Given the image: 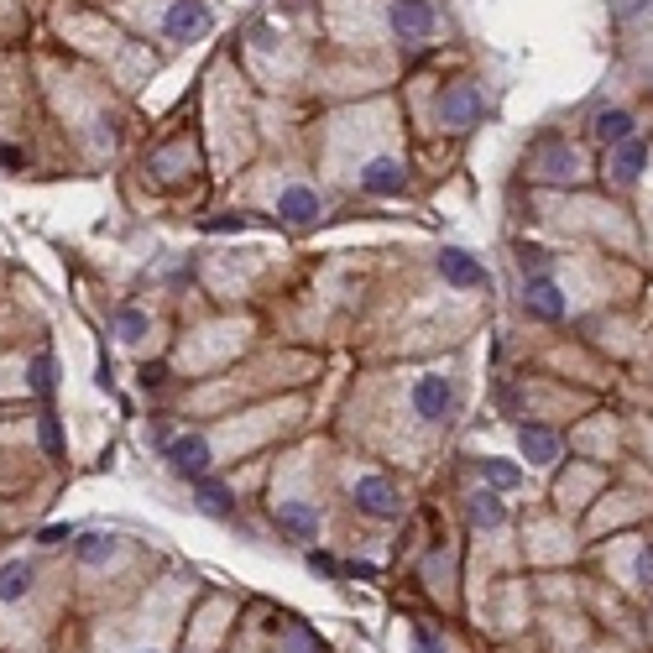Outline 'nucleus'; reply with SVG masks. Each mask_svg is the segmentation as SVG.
Segmentation results:
<instances>
[{"label":"nucleus","instance_id":"obj_1","mask_svg":"<svg viewBox=\"0 0 653 653\" xmlns=\"http://www.w3.org/2000/svg\"><path fill=\"white\" fill-rule=\"evenodd\" d=\"M439 126H450V131H471L476 121H481V89L476 84H445L439 89Z\"/></svg>","mask_w":653,"mask_h":653},{"label":"nucleus","instance_id":"obj_2","mask_svg":"<svg viewBox=\"0 0 653 653\" xmlns=\"http://www.w3.org/2000/svg\"><path fill=\"white\" fill-rule=\"evenodd\" d=\"M215 27V11H209V0H173L168 16H162V32L173 42H194Z\"/></svg>","mask_w":653,"mask_h":653},{"label":"nucleus","instance_id":"obj_3","mask_svg":"<svg viewBox=\"0 0 653 653\" xmlns=\"http://www.w3.org/2000/svg\"><path fill=\"white\" fill-rule=\"evenodd\" d=\"M413 408H418V418H429V424L450 418V413H455V387H450V377H439V371L418 377V382H413Z\"/></svg>","mask_w":653,"mask_h":653},{"label":"nucleus","instance_id":"obj_4","mask_svg":"<svg viewBox=\"0 0 653 653\" xmlns=\"http://www.w3.org/2000/svg\"><path fill=\"white\" fill-rule=\"evenodd\" d=\"M387 21H392V32H398L403 42H424V37L434 32L429 0H392V6H387Z\"/></svg>","mask_w":653,"mask_h":653},{"label":"nucleus","instance_id":"obj_5","mask_svg":"<svg viewBox=\"0 0 653 653\" xmlns=\"http://www.w3.org/2000/svg\"><path fill=\"white\" fill-rule=\"evenodd\" d=\"M351 497H356V507L366 512V518H398V507H403L398 486H392L387 476H361Z\"/></svg>","mask_w":653,"mask_h":653},{"label":"nucleus","instance_id":"obj_6","mask_svg":"<svg viewBox=\"0 0 653 653\" xmlns=\"http://www.w3.org/2000/svg\"><path fill=\"white\" fill-rule=\"evenodd\" d=\"M523 314L528 319H565V293H559V283H549V277H528V288H523Z\"/></svg>","mask_w":653,"mask_h":653},{"label":"nucleus","instance_id":"obj_7","mask_svg":"<svg viewBox=\"0 0 653 653\" xmlns=\"http://www.w3.org/2000/svg\"><path fill=\"white\" fill-rule=\"evenodd\" d=\"M361 189L377 194V199H392V194L408 189V168H403V162H392V157H371L361 168Z\"/></svg>","mask_w":653,"mask_h":653},{"label":"nucleus","instance_id":"obj_8","mask_svg":"<svg viewBox=\"0 0 653 653\" xmlns=\"http://www.w3.org/2000/svg\"><path fill=\"white\" fill-rule=\"evenodd\" d=\"M162 455H168V465H173L183 481H194V476L209 471V439H204V434H183V439H173Z\"/></svg>","mask_w":653,"mask_h":653},{"label":"nucleus","instance_id":"obj_9","mask_svg":"<svg viewBox=\"0 0 653 653\" xmlns=\"http://www.w3.org/2000/svg\"><path fill=\"white\" fill-rule=\"evenodd\" d=\"M439 277H445L450 288H481V283H486V267L476 262L471 251L445 246V251H439Z\"/></svg>","mask_w":653,"mask_h":653},{"label":"nucleus","instance_id":"obj_10","mask_svg":"<svg viewBox=\"0 0 653 653\" xmlns=\"http://www.w3.org/2000/svg\"><path fill=\"white\" fill-rule=\"evenodd\" d=\"M277 528H283L293 544H314L319 539V512L309 502H277Z\"/></svg>","mask_w":653,"mask_h":653},{"label":"nucleus","instance_id":"obj_11","mask_svg":"<svg viewBox=\"0 0 653 653\" xmlns=\"http://www.w3.org/2000/svg\"><path fill=\"white\" fill-rule=\"evenodd\" d=\"M319 194L314 189H303V183H293V189H283V199H277V220H283V225H314L319 220Z\"/></svg>","mask_w":653,"mask_h":653},{"label":"nucleus","instance_id":"obj_12","mask_svg":"<svg viewBox=\"0 0 653 653\" xmlns=\"http://www.w3.org/2000/svg\"><path fill=\"white\" fill-rule=\"evenodd\" d=\"M518 450H523L528 465H554V460H559V439H554V429H544V424H523V429H518Z\"/></svg>","mask_w":653,"mask_h":653},{"label":"nucleus","instance_id":"obj_13","mask_svg":"<svg viewBox=\"0 0 653 653\" xmlns=\"http://www.w3.org/2000/svg\"><path fill=\"white\" fill-rule=\"evenodd\" d=\"M539 162H544V178L549 183H575V147H565V142H544L539 147Z\"/></svg>","mask_w":653,"mask_h":653},{"label":"nucleus","instance_id":"obj_14","mask_svg":"<svg viewBox=\"0 0 653 653\" xmlns=\"http://www.w3.org/2000/svg\"><path fill=\"white\" fill-rule=\"evenodd\" d=\"M189 486H194V502H199V507L209 512V518H236V502H230V492H225L220 481H209V476H194Z\"/></svg>","mask_w":653,"mask_h":653},{"label":"nucleus","instance_id":"obj_15","mask_svg":"<svg viewBox=\"0 0 653 653\" xmlns=\"http://www.w3.org/2000/svg\"><path fill=\"white\" fill-rule=\"evenodd\" d=\"M643 162H648V147H643V142H617V152H612V178H617V183H638V178H643Z\"/></svg>","mask_w":653,"mask_h":653},{"label":"nucleus","instance_id":"obj_16","mask_svg":"<svg viewBox=\"0 0 653 653\" xmlns=\"http://www.w3.org/2000/svg\"><path fill=\"white\" fill-rule=\"evenodd\" d=\"M465 518H471V528H502L507 523V507L497 492H476L471 502H465Z\"/></svg>","mask_w":653,"mask_h":653},{"label":"nucleus","instance_id":"obj_17","mask_svg":"<svg viewBox=\"0 0 653 653\" xmlns=\"http://www.w3.org/2000/svg\"><path fill=\"white\" fill-rule=\"evenodd\" d=\"M37 570L27 565V559H11V565H0V601H21L32 591Z\"/></svg>","mask_w":653,"mask_h":653},{"label":"nucleus","instance_id":"obj_18","mask_svg":"<svg viewBox=\"0 0 653 653\" xmlns=\"http://www.w3.org/2000/svg\"><path fill=\"white\" fill-rule=\"evenodd\" d=\"M596 142H606V147L633 142V115H627V110H601L596 115Z\"/></svg>","mask_w":653,"mask_h":653},{"label":"nucleus","instance_id":"obj_19","mask_svg":"<svg viewBox=\"0 0 653 653\" xmlns=\"http://www.w3.org/2000/svg\"><path fill=\"white\" fill-rule=\"evenodd\" d=\"M74 554H79V565H110V559H115V539H110V533H79Z\"/></svg>","mask_w":653,"mask_h":653},{"label":"nucleus","instance_id":"obj_20","mask_svg":"<svg viewBox=\"0 0 653 653\" xmlns=\"http://www.w3.org/2000/svg\"><path fill=\"white\" fill-rule=\"evenodd\" d=\"M512 262H518V272H523V277H549L554 256H549L544 246H533V241H518V246H512Z\"/></svg>","mask_w":653,"mask_h":653},{"label":"nucleus","instance_id":"obj_21","mask_svg":"<svg viewBox=\"0 0 653 653\" xmlns=\"http://www.w3.org/2000/svg\"><path fill=\"white\" fill-rule=\"evenodd\" d=\"M481 476H486V486H492V492H512V486L523 481L518 465H512V460H497V455L481 460Z\"/></svg>","mask_w":653,"mask_h":653},{"label":"nucleus","instance_id":"obj_22","mask_svg":"<svg viewBox=\"0 0 653 653\" xmlns=\"http://www.w3.org/2000/svg\"><path fill=\"white\" fill-rule=\"evenodd\" d=\"M110 330H115V340H142L147 335V314L142 309H115V319H110Z\"/></svg>","mask_w":653,"mask_h":653},{"label":"nucleus","instance_id":"obj_23","mask_svg":"<svg viewBox=\"0 0 653 653\" xmlns=\"http://www.w3.org/2000/svg\"><path fill=\"white\" fill-rule=\"evenodd\" d=\"M53 387H58V366H53L48 351H37L32 356V392L37 398H53Z\"/></svg>","mask_w":653,"mask_h":653},{"label":"nucleus","instance_id":"obj_24","mask_svg":"<svg viewBox=\"0 0 653 653\" xmlns=\"http://www.w3.org/2000/svg\"><path fill=\"white\" fill-rule=\"evenodd\" d=\"M37 434H42V450H48V455L58 460V455H63V429H58V413H42Z\"/></svg>","mask_w":653,"mask_h":653},{"label":"nucleus","instance_id":"obj_25","mask_svg":"<svg viewBox=\"0 0 653 653\" xmlns=\"http://www.w3.org/2000/svg\"><path fill=\"white\" fill-rule=\"evenodd\" d=\"M288 653H319V638L309 627H288Z\"/></svg>","mask_w":653,"mask_h":653},{"label":"nucleus","instance_id":"obj_26","mask_svg":"<svg viewBox=\"0 0 653 653\" xmlns=\"http://www.w3.org/2000/svg\"><path fill=\"white\" fill-rule=\"evenodd\" d=\"M413 653H445V643H439L434 627H413Z\"/></svg>","mask_w":653,"mask_h":653},{"label":"nucleus","instance_id":"obj_27","mask_svg":"<svg viewBox=\"0 0 653 653\" xmlns=\"http://www.w3.org/2000/svg\"><path fill=\"white\" fill-rule=\"evenodd\" d=\"M136 377H142V387H147V392H157L162 382H168V366H162V361H147L142 371H136Z\"/></svg>","mask_w":653,"mask_h":653},{"label":"nucleus","instance_id":"obj_28","mask_svg":"<svg viewBox=\"0 0 653 653\" xmlns=\"http://www.w3.org/2000/svg\"><path fill=\"white\" fill-rule=\"evenodd\" d=\"M204 230H215V236H230V230H246V220H241V215H220V220H209Z\"/></svg>","mask_w":653,"mask_h":653},{"label":"nucleus","instance_id":"obj_29","mask_svg":"<svg viewBox=\"0 0 653 653\" xmlns=\"http://www.w3.org/2000/svg\"><path fill=\"white\" fill-rule=\"evenodd\" d=\"M309 570H314V575H340V565H335L330 554H319V549L309 554Z\"/></svg>","mask_w":653,"mask_h":653},{"label":"nucleus","instance_id":"obj_30","mask_svg":"<svg viewBox=\"0 0 653 653\" xmlns=\"http://www.w3.org/2000/svg\"><path fill=\"white\" fill-rule=\"evenodd\" d=\"M340 575H356V580H377V565H371V559H351V565H345Z\"/></svg>","mask_w":653,"mask_h":653},{"label":"nucleus","instance_id":"obj_31","mask_svg":"<svg viewBox=\"0 0 653 653\" xmlns=\"http://www.w3.org/2000/svg\"><path fill=\"white\" fill-rule=\"evenodd\" d=\"M63 539H74V528H68V523H53V528H42V544H63Z\"/></svg>","mask_w":653,"mask_h":653},{"label":"nucleus","instance_id":"obj_32","mask_svg":"<svg viewBox=\"0 0 653 653\" xmlns=\"http://www.w3.org/2000/svg\"><path fill=\"white\" fill-rule=\"evenodd\" d=\"M638 580H643V586H653V544L638 554Z\"/></svg>","mask_w":653,"mask_h":653},{"label":"nucleus","instance_id":"obj_33","mask_svg":"<svg viewBox=\"0 0 653 653\" xmlns=\"http://www.w3.org/2000/svg\"><path fill=\"white\" fill-rule=\"evenodd\" d=\"M643 6H648V0H612V11H617L622 21H627V16H638Z\"/></svg>","mask_w":653,"mask_h":653},{"label":"nucleus","instance_id":"obj_34","mask_svg":"<svg viewBox=\"0 0 653 653\" xmlns=\"http://www.w3.org/2000/svg\"><path fill=\"white\" fill-rule=\"evenodd\" d=\"M0 168H21V152L16 147H0Z\"/></svg>","mask_w":653,"mask_h":653}]
</instances>
